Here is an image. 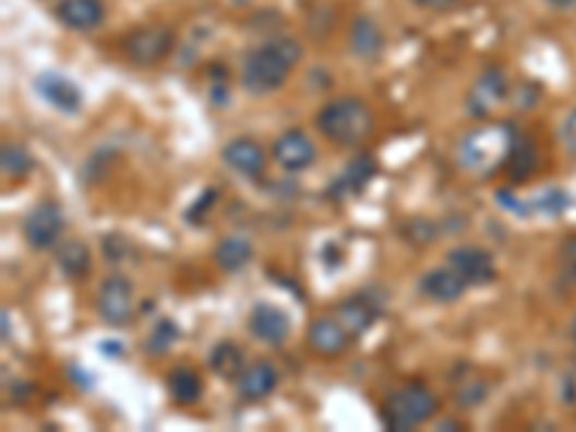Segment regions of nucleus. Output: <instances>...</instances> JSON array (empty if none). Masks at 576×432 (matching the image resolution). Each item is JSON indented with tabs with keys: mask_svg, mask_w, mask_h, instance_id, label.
I'll use <instances>...</instances> for the list:
<instances>
[{
	"mask_svg": "<svg viewBox=\"0 0 576 432\" xmlns=\"http://www.w3.org/2000/svg\"><path fill=\"white\" fill-rule=\"evenodd\" d=\"M300 61H303L300 40L291 35H274L242 58V87L251 96L277 93Z\"/></svg>",
	"mask_w": 576,
	"mask_h": 432,
	"instance_id": "f257e3e1",
	"label": "nucleus"
},
{
	"mask_svg": "<svg viewBox=\"0 0 576 432\" xmlns=\"http://www.w3.org/2000/svg\"><path fill=\"white\" fill-rule=\"evenodd\" d=\"M516 139L519 133L511 124H481V128L467 130L465 139L458 142V165L470 177H493L507 165Z\"/></svg>",
	"mask_w": 576,
	"mask_h": 432,
	"instance_id": "f03ea898",
	"label": "nucleus"
},
{
	"mask_svg": "<svg viewBox=\"0 0 576 432\" xmlns=\"http://www.w3.org/2000/svg\"><path fill=\"white\" fill-rule=\"evenodd\" d=\"M317 130L328 142L340 144V147H358V144H363L375 133V116H372L367 101L344 96L321 107Z\"/></svg>",
	"mask_w": 576,
	"mask_h": 432,
	"instance_id": "7ed1b4c3",
	"label": "nucleus"
},
{
	"mask_svg": "<svg viewBox=\"0 0 576 432\" xmlns=\"http://www.w3.org/2000/svg\"><path fill=\"white\" fill-rule=\"evenodd\" d=\"M439 412V398L430 386L424 384H407L386 395L384 407H381V418H384L386 430L407 432L416 430L418 424L430 421Z\"/></svg>",
	"mask_w": 576,
	"mask_h": 432,
	"instance_id": "20e7f679",
	"label": "nucleus"
},
{
	"mask_svg": "<svg viewBox=\"0 0 576 432\" xmlns=\"http://www.w3.org/2000/svg\"><path fill=\"white\" fill-rule=\"evenodd\" d=\"M173 40H177V35H173L170 26H139V29H133V33L128 35V40H124V52H128V58L133 64L153 67L161 64V61L170 56Z\"/></svg>",
	"mask_w": 576,
	"mask_h": 432,
	"instance_id": "39448f33",
	"label": "nucleus"
},
{
	"mask_svg": "<svg viewBox=\"0 0 576 432\" xmlns=\"http://www.w3.org/2000/svg\"><path fill=\"white\" fill-rule=\"evenodd\" d=\"M98 314L101 321L110 326H128L136 314V291L133 283L124 274H110L101 286H98Z\"/></svg>",
	"mask_w": 576,
	"mask_h": 432,
	"instance_id": "423d86ee",
	"label": "nucleus"
},
{
	"mask_svg": "<svg viewBox=\"0 0 576 432\" xmlns=\"http://www.w3.org/2000/svg\"><path fill=\"white\" fill-rule=\"evenodd\" d=\"M511 96V81L504 75L502 67H488L479 79L472 81L470 93H467V112L472 119H484Z\"/></svg>",
	"mask_w": 576,
	"mask_h": 432,
	"instance_id": "0eeeda50",
	"label": "nucleus"
},
{
	"mask_svg": "<svg viewBox=\"0 0 576 432\" xmlns=\"http://www.w3.org/2000/svg\"><path fill=\"white\" fill-rule=\"evenodd\" d=\"M64 233V211L56 202H40L24 219V237L35 251L52 249Z\"/></svg>",
	"mask_w": 576,
	"mask_h": 432,
	"instance_id": "6e6552de",
	"label": "nucleus"
},
{
	"mask_svg": "<svg viewBox=\"0 0 576 432\" xmlns=\"http://www.w3.org/2000/svg\"><path fill=\"white\" fill-rule=\"evenodd\" d=\"M447 265L465 277L467 286H488L496 280V260L479 245H456L447 254Z\"/></svg>",
	"mask_w": 576,
	"mask_h": 432,
	"instance_id": "1a4fd4ad",
	"label": "nucleus"
},
{
	"mask_svg": "<svg viewBox=\"0 0 576 432\" xmlns=\"http://www.w3.org/2000/svg\"><path fill=\"white\" fill-rule=\"evenodd\" d=\"M35 93H38L49 107H56L58 112L75 116L84 107V93L72 79L61 75V72H40L35 79Z\"/></svg>",
	"mask_w": 576,
	"mask_h": 432,
	"instance_id": "9d476101",
	"label": "nucleus"
},
{
	"mask_svg": "<svg viewBox=\"0 0 576 432\" xmlns=\"http://www.w3.org/2000/svg\"><path fill=\"white\" fill-rule=\"evenodd\" d=\"M272 156L283 170L300 173V170L312 168L314 159H317V151H314V142L305 136L303 130H286L272 144Z\"/></svg>",
	"mask_w": 576,
	"mask_h": 432,
	"instance_id": "9b49d317",
	"label": "nucleus"
},
{
	"mask_svg": "<svg viewBox=\"0 0 576 432\" xmlns=\"http://www.w3.org/2000/svg\"><path fill=\"white\" fill-rule=\"evenodd\" d=\"M223 161L240 177L260 179L265 173L268 156H265V147L256 139L237 136L223 147Z\"/></svg>",
	"mask_w": 576,
	"mask_h": 432,
	"instance_id": "f8f14e48",
	"label": "nucleus"
},
{
	"mask_svg": "<svg viewBox=\"0 0 576 432\" xmlns=\"http://www.w3.org/2000/svg\"><path fill=\"white\" fill-rule=\"evenodd\" d=\"M249 328L256 340L268 346L286 344L291 335V317L274 303H256L249 314Z\"/></svg>",
	"mask_w": 576,
	"mask_h": 432,
	"instance_id": "ddd939ff",
	"label": "nucleus"
},
{
	"mask_svg": "<svg viewBox=\"0 0 576 432\" xmlns=\"http://www.w3.org/2000/svg\"><path fill=\"white\" fill-rule=\"evenodd\" d=\"M305 344H309V349L314 355H321V358H337V355H344L349 349L352 335L346 332L344 323L337 321V317H317L309 326Z\"/></svg>",
	"mask_w": 576,
	"mask_h": 432,
	"instance_id": "4468645a",
	"label": "nucleus"
},
{
	"mask_svg": "<svg viewBox=\"0 0 576 432\" xmlns=\"http://www.w3.org/2000/svg\"><path fill=\"white\" fill-rule=\"evenodd\" d=\"M418 288H421V295H424L427 300H432V303H456V300L465 297V291L470 286H467L461 274L453 272V268L444 263L439 265V268H430V272L421 277Z\"/></svg>",
	"mask_w": 576,
	"mask_h": 432,
	"instance_id": "2eb2a0df",
	"label": "nucleus"
},
{
	"mask_svg": "<svg viewBox=\"0 0 576 432\" xmlns=\"http://www.w3.org/2000/svg\"><path fill=\"white\" fill-rule=\"evenodd\" d=\"M56 15L75 33H93L105 24V3L101 0H61Z\"/></svg>",
	"mask_w": 576,
	"mask_h": 432,
	"instance_id": "dca6fc26",
	"label": "nucleus"
},
{
	"mask_svg": "<svg viewBox=\"0 0 576 432\" xmlns=\"http://www.w3.org/2000/svg\"><path fill=\"white\" fill-rule=\"evenodd\" d=\"M277 384H280V375H277L274 363L256 360V363L242 369V375L237 377V393L242 400H263L277 389Z\"/></svg>",
	"mask_w": 576,
	"mask_h": 432,
	"instance_id": "f3484780",
	"label": "nucleus"
},
{
	"mask_svg": "<svg viewBox=\"0 0 576 432\" xmlns=\"http://www.w3.org/2000/svg\"><path fill=\"white\" fill-rule=\"evenodd\" d=\"M377 173L375 159L369 156V153H358L349 165L344 168V173L337 177V182L332 184V193H335L337 200H349L355 193H360L367 188Z\"/></svg>",
	"mask_w": 576,
	"mask_h": 432,
	"instance_id": "a211bd4d",
	"label": "nucleus"
},
{
	"mask_svg": "<svg viewBox=\"0 0 576 432\" xmlns=\"http://www.w3.org/2000/svg\"><path fill=\"white\" fill-rule=\"evenodd\" d=\"M349 47L358 58H372L381 56V49H384V33H381V26L372 21L369 15H358L352 21V29H349Z\"/></svg>",
	"mask_w": 576,
	"mask_h": 432,
	"instance_id": "6ab92c4d",
	"label": "nucleus"
},
{
	"mask_svg": "<svg viewBox=\"0 0 576 432\" xmlns=\"http://www.w3.org/2000/svg\"><path fill=\"white\" fill-rule=\"evenodd\" d=\"M335 317L344 323V328L349 335L360 337L369 326H372V323H375L377 309L369 303L367 297H349V300H344V303L337 305Z\"/></svg>",
	"mask_w": 576,
	"mask_h": 432,
	"instance_id": "aec40b11",
	"label": "nucleus"
},
{
	"mask_svg": "<svg viewBox=\"0 0 576 432\" xmlns=\"http://www.w3.org/2000/svg\"><path fill=\"white\" fill-rule=\"evenodd\" d=\"M251 256H254V245H251L245 237H237V233L219 240V245H216V251H214L216 265L228 274L242 272V268L251 263Z\"/></svg>",
	"mask_w": 576,
	"mask_h": 432,
	"instance_id": "412c9836",
	"label": "nucleus"
},
{
	"mask_svg": "<svg viewBox=\"0 0 576 432\" xmlns=\"http://www.w3.org/2000/svg\"><path fill=\"white\" fill-rule=\"evenodd\" d=\"M208 363L219 377L237 381V377L242 375V369H245V352H242L233 340H223V344H216L214 349H211Z\"/></svg>",
	"mask_w": 576,
	"mask_h": 432,
	"instance_id": "4be33fe9",
	"label": "nucleus"
},
{
	"mask_svg": "<svg viewBox=\"0 0 576 432\" xmlns=\"http://www.w3.org/2000/svg\"><path fill=\"white\" fill-rule=\"evenodd\" d=\"M539 165V153H537V144L530 142V139H516V144H513L511 156H507V173H511V182H525V179L533 177V170H537Z\"/></svg>",
	"mask_w": 576,
	"mask_h": 432,
	"instance_id": "5701e85b",
	"label": "nucleus"
},
{
	"mask_svg": "<svg viewBox=\"0 0 576 432\" xmlns=\"http://www.w3.org/2000/svg\"><path fill=\"white\" fill-rule=\"evenodd\" d=\"M168 393L177 404H196L202 398V377L196 369L191 367H179L168 375Z\"/></svg>",
	"mask_w": 576,
	"mask_h": 432,
	"instance_id": "b1692460",
	"label": "nucleus"
},
{
	"mask_svg": "<svg viewBox=\"0 0 576 432\" xmlns=\"http://www.w3.org/2000/svg\"><path fill=\"white\" fill-rule=\"evenodd\" d=\"M89 265H93V260H89V249L84 242L72 240L58 249V268H61L67 277H72V280L84 277V274L89 272Z\"/></svg>",
	"mask_w": 576,
	"mask_h": 432,
	"instance_id": "393cba45",
	"label": "nucleus"
},
{
	"mask_svg": "<svg viewBox=\"0 0 576 432\" xmlns=\"http://www.w3.org/2000/svg\"><path fill=\"white\" fill-rule=\"evenodd\" d=\"M0 165H3V173H7V177L21 179L33 170V156H29L21 144H3Z\"/></svg>",
	"mask_w": 576,
	"mask_h": 432,
	"instance_id": "a878e982",
	"label": "nucleus"
},
{
	"mask_svg": "<svg viewBox=\"0 0 576 432\" xmlns=\"http://www.w3.org/2000/svg\"><path fill=\"white\" fill-rule=\"evenodd\" d=\"M488 393H490V386L484 384V381H479V377L472 381L470 377V381H465V384L456 389V407L465 409V412H470V409H476V407H481V404H484Z\"/></svg>",
	"mask_w": 576,
	"mask_h": 432,
	"instance_id": "bb28decb",
	"label": "nucleus"
},
{
	"mask_svg": "<svg viewBox=\"0 0 576 432\" xmlns=\"http://www.w3.org/2000/svg\"><path fill=\"white\" fill-rule=\"evenodd\" d=\"M179 328L173 321H159L153 328L151 340H147V352H168L170 346L177 344Z\"/></svg>",
	"mask_w": 576,
	"mask_h": 432,
	"instance_id": "cd10ccee",
	"label": "nucleus"
},
{
	"mask_svg": "<svg viewBox=\"0 0 576 432\" xmlns=\"http://www.w3.org/2000/svg\"><path fill=\"white\" fill-rule=\"evenodd\" d=\"M560 280L565 286H576V233L562 242L560 249Z\"/></svg>",
	"mask_w": 576,
	"mask_h": 432,
	"instance_id": "c85d7f7f",
	"label": "nucleus"
},
{
	"mask_svg": "<svg viewBox=\"0 0 576 432\" xmlns=\"http://www.w3.org/2000/svg\"><path fill=\"white\" fill-rule=\"evenodd\" d=\"M560 144L571 153V156H576V107L568 112V116H565V121H562Z\"/></svg>",
	"mask_w": 576,
	"mask_h": 432,
	"instance_id": "c756f323",
	"label": "nucleus"
},
{
	"mask_svg": "<svg viewBox=\"0 0 576 432\" xmlns=\"http://www.w3.org/2000/svg\"><path fill=\"white\" fill-rule=\"evenodd\" d=\"M539 211H548V214H556V211H562L565 205H568V196L560 191H551L548 196H539Z\"/></svg>",
	"mask_w": 576,
	"mask_h": 432,
	"instance_id": "7c9ffc66",
	"label": "nucleus"
},
{
	"mask_svg": "<svg viewBox=\"0 0 576 432\" xmlns=\"http://www.w3.org/2000/svg\"><path fill=\"white\" fill-rule=\"evenodd\" d=\"M412 3L421 9H430V12H447V9L456 7L458 0H412Z\"/></svg>",
	"mask_w": 576,
	"mask_h": 432,
	"instance_id": "2f4dec72",
	"label": "nucleus"
},
{
	"mask_svg": "<svg viewBox=\"0 0 576 432\" xmlns=\"http://www.w3.org/2000/svg\"><path fill=\"white\" fill-rule=\"evenodd\" d=\"M548 3H551V7H556V9H571V7H576V0H548Z\"/></svg>",
	"mask_w": 576,
	"mask_h": 432,
	"instance_id": "473e14b6",
	"label": "nucleus"
},
{
	"mask_svg": "<svg viewBox=\"0 0 576 432\" xmlns=\"http://www.w3.org/2000/svg\"><path fill=\"white\" fill-rule=\"evenodd\" d=\"M3 340H9V312H3Z\"/></svg>",
	"mask_w": 576,
	"mask_h": 432,
	"instance_id": "72a5a7b5",
	"label": "nucleus"
},
{
	"mask_svg": "<svg viewBox=\"0 0 576 432\" xmlns=\"http://www.w3.org/2000/svg\"><path fill=\"white\" fill-rule=\"evenodd\" d=\"M456 421H444V424H439V430H456Z\"/></svg>",
	"mask_w": 576,
	"mask_h": 432,
	"instance_id": "f704fd0d",
	"label": "nucleus"
},
{
	"mask_svg": "<svg viewBox=\"0 0 576 432\" xmlns=\"http://www.w3.org/2000/svg\"><path fill=\"white\" fill-rule=\"evenodd\" d=\"M571 337H574V346H576V317H574V323H571Z\"/></svg>",
	"mask_w": 576,
	"mask_h": 432,
	"instance_id": "c9c22d12",
	"label": "nucleus"
},
{
	"mask_svg": "<svg viewBox=\"0 0 576 432\" xmlns=\"http://www.w3.org/2000/svg\"><path fill=\"white\" fill-rule=\"evenodd\" d=\"M231 3H249V0H231Z\"/></svg>",
	"mask_w": 576,
	"mask_h": 432,
	"instance_id": "e433bc0d",
	"label": "nucleus"
}]
</instances>
